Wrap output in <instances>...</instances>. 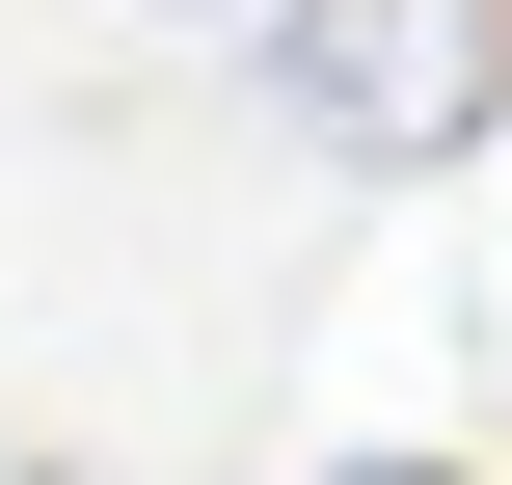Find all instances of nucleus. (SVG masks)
Here are the masks:
<instances>
[{
  "mask_svg": "<svg viewBox=\"0 0 512 485\" xmlns=\"http://www.w3.org/2000/svg\"><path fill=\"white\" fill-rule=\"evenodd\" d=\"M243 108L378 162V189H432V162L512 135V0H243Z\"/></svg>",
  "mask_w": 512,
  "mask_h": 485,
  "instance_id": "nucleus-1",
  "label": "nucleus"
}]
</instances>
